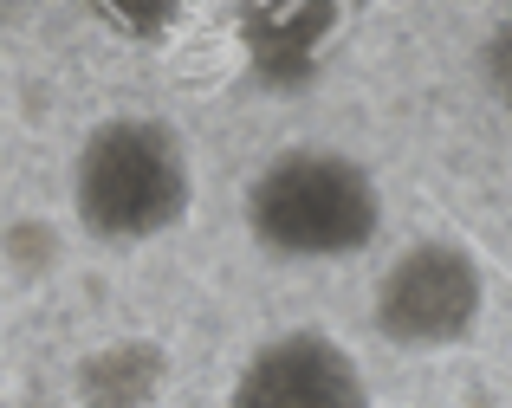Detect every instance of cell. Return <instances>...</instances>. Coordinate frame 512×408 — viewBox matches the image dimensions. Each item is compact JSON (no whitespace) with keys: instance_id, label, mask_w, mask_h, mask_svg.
Listing matches in <instances>:
<instances>
[{"instance_id":"8992f818","label":"cell","mask_w":512,"mask_h":408,"mask_svg":"<svg viewBox=\"0 0 512 408\" xmlns=\"http://www.w3.org/2000/svg\"><path fill=\"white\" fill-rule=\"evenodd\" d=\"M480 78H487V91H493V104L512 117V7L493 20V33L480 39Z\"/></svg>"},{"instance_id":"3957f363","label":"cell","mask_w":512,"mask_h":408,"mask_svg":"<svg viewBox=\"0 0 512 408\" xmlns=\"http://www.w3.org/2000/svg\"><path fill=\"white\" fill-rule=\"evenodd\" d=\"M487 324V266L467 240L422 234L376 272L370 331L402 357H448L467 350Z\"/></svg>"},{"instance_id":"7a4b0ae2","label":"cell","mask_w":512,"mask_h":408,"mask_svg":"<svg viewBox=\"0 0 512 408\" xmlns=\"http://www.w3.org/2000/svg\"><path fill=\"white\" fill-rule=\"evenodd\" d=\"M383 182L331 143H286L247 175L240 227L279 266H344L383 234Z\"/></svg>"},{"instance_id":"5b68a950","label":"cell","mask_w":512,"mask_h":408,"mask_svg":"<svg viewBox=\"0 0 512 408\" xmlns=\"http://www.w3.org/2000/svg\"><path fill=\"white\" fill-rule=\"evenodd\" d=\"M78 408H163L169 396V350L156 337H111L91 344L72 370Z\"/></svg>"},{"instance_id":"6da1fadb","label":"cell","mask_w":512,"mask_h":408,"mask_svg":"<svg viewBox=\"0 0 512 408\" xmlns=\"http://www.w3.org/2000/svg\"><path fill=\"white\" fill-rule=\"evenodd\" d=\"M65 195L91 247H156L195 214V149L156 111H111L78 136Z\"/></svg>"},{"instance_id":"277c9868","label":"cell","mask_w":512,"mask_h":408,"mask_svg":"<svg viewBox=\"0 0 512 408\" xmlns=\"http://www.w3.org/2000/svg\"><path fill=\"white\" fill-rule=\"evenodd\" d=\"M221 408H370V376L344 337L286 324L240 357Z\"/></svg>"}]
</instances>
